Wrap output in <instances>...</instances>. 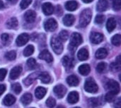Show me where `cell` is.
Here are the masks:
<instances>
[{"label": "cell", "instance_id": "cell-1", "mask_svg": "<svg viewBox=\"0 0 121 108\" xmlns=\"http://www.w3.org/2000/svg\"><path fill=\"white\" fill-rule=\"evenodd\" d=\"M92 17V13L91 9H86L80 14V18H79V24L82 27H85L91 21Z\"/></svg>", "mask_w": 121, "mask_h": 108}, {"label": "cell", "instance_id": "cell-2", "mask_svg": "<svg viewBox=\"0 0 121 108\" xmlns=\"http://www.w3.org/2000/svg\"><path fill=\"white\" fill-rule=\"evenodd\" d=\"M82 43V37L79 33H73L70 37L69 42V49L72 51H74L77 49V46H79Z\"/></svg>", "mask_w": 121, "mask_h": 108}, {"label": "cell", "instance_id": "cell-3", "mask_svg": "<svg viewBox=\"0 0 121 108\" xmlns=\"http://www.w3.org/2000/svg\"><path fill=\"white\" fill-rule=\"evenodd\" d=\"M51 47L53 50V51L57 54H61L63 51V45L62 41L60 40L58 37L54 36L51 38L50 41Z\"/></svg>", "mask_w": 121, "mask_h": 108}, {"label": "cell", "instance_id": "cell-4", "mask_svg": "<svg viewBox=\"0 0 121 108\" xmlns=\"http://www.w3.org/2000/svg\"><path fill=\"white\" fill-rule=\"evenodd\" d=\"M84 89L89 93H96L99 90V87L96 82L90 78L86 80L84 84Z\"/></svg>", "mask_w": 121, "mask_h": 108}, {"label": "cell", "instance_id": "cell-5", "mask_svg": "<svg viewBox=\"0 0 121 108\" xmlns=\"http://www.w3.org/2000/svg\"><path fill=\"white\" fill-rule=\"evenodd\" d=\"M106 88L108 92H111L116 95L120 93V85L116 80H111L106 83Z\"/></svg>", "mask_w": 121, "mask_h": 108}, {"label": "cell", "instance_id": "cell-6", "mask_svg": "<svg viewBox=\"0 0 121 108\" xmlns=\"http://www.w3.org/2000/svg\"><path fill=\"white\" fill-rule=\"evenodd\" d=\"M44 28L47 31H54L57 28V23L54 19H49L44 23Z\"/></svg>", "mask_w": 121, "mask_h": 108}, {"label": "cell", "instance_id": "cell-7", "mask_svg": "<svg viewBox=\"0 0 121 108\" xmlns=\"http://www.w3.org/2000/svg\"><path fill=\"white\" fill-rule=\"evenodd\" d=\"M53 91L57 97L59 98H62L66 94L67 89L63 85H57L54 88Z\"/></svg>", "mask_w": 121, "mask_h": 108}, {"label": "cell", "instance_id": "cell-8", "mask_svg": "<svg viewBox=\"0 0 121 108\" xmlns=\"http://www.w3.org/2000/svg\"><path fill=\"white\" fill-rule=\"evenodd\" d=\"M29 38L30 37L28 33H21L16 38V45L18 46H22L28 41Z\"/></svg>", "mask_w": 121, "mask_h": 108}, {"label": "cell", "instance_id": "cell-9", "mask_svg": "<svg viewBox=\"0 0 121 108\" xmlns=\"http://www.w3.org/2000/svg\"><path fill=\"white\" fill-rule=\"evenodd\" d=\"M62 62V65L64 66V67L67 70H71V69H72L73 67H74V60L72 58H70V57H69L67 56L63 57Z\"/></svg>", "mask_w": 121, "mask_h": 108}, {"label": "cell", "instance_id": "cell-10", "mask_svg": "<svg viewBox=\"0 0 121 108\" xmlns=\"http://www.w3.org/2000/svg\"><path fill=\"white\" fill-rule=\"evenodd\" d=\"M39 58L45 61L48 63H51L53 61V58L51 55V53L48 50H43L39 54Z\"/></svg>", "mask_w": 121, "mask_h": 108}, {"label": "cell", "instance_id": "cell-11", "mask_svg": "<svg viewBox=\"0 0 121 108\" xmlns=\"http://www.w3.org/2000/svg\"><path fill=\"white\" fill-rule=\"evenodd\" d=\"M104 39V36L101 33L98 32H94L91 34L90 36V40L91 43L94 44H99Z\"/></svg>", "mask_w": 121, "mask_h": 108}, {"label": "cell", "instance_id": "cell-12", "mask_svg": "<svg viewBox=\"0 0 121 108\" xmlns=\"http://www.w3.org/2000/svg\"><path fill=\"white\" fill-rule=\"evenodd\" d=\"M42 9L45 15H51L54 12V6L50 2H45L42 6Z\"/></svg>", "mask_w": 121, "mask_h": 108}, {"label": "cell", "instance_id": "cell-13", "mask_svg": "<svg viewBox=\"0 0 121 108\" xmlns=\"http://www.w3.org/2000/svg\"><path fill=\"white\" fill-rule=\"evenodd\" d=\"M36 18V14L34 11L28 10L24 14V19L28 23H33Z\"/></svg>", "mask_w": 121, "mask_h": 108}, {"label": "cell", "instance_id": "cell-14", "mask_svg": "<svg viewBox=\"0 0 121 108\" xmlns=\"http://www.w3.org/2000/svg\"><path fill=\"white\" fill-rule=\"evenodd\" d=\"M21 72H22V68L21 66H16L11 70L9 77L11 80H15L19 77Z\"/></svg>", "mask_w": 121, "mask_h": 108}, {"label": "cell", "instance_id": "cell-15", "mask_svg": "<svg viewBox=\"0 0 121 108\" xmlns=\"http://www.w3.org/2000/svg\"><path fill=\"white\" fill-rule=\"evenodd\" d=\"M79 94L76 91L71 92L67 97V102L69 104H75L79 101Z\"/></svg>", "mask_w": 121, "mask_h": 108}, {"label": "cell", "instance_id": "cell-16", "mask_svg": "<svg viewBox=\"0 0 121 108\" xmlns=\"http://www.w3.org/2000/svg\"><path fill=\"white\" fill-rule=\"evenodd\" d=\"M38 75H39V73H32V74H30V75H29L24 80L23 83H24L26 85H27V86L30 85V84H32V83L38 78Z\"/></svg>", "mask_w": 121, "mask_h": 108}, {"label": "cell", "instance_id": "cell-17", "mask_svg": "<svg viewBox=\"0 0 121 108\" xmlns=\"http://www.w3.org/2000/svg\"><path fill=\"white\" fill-rule=\"evenodd\" d=\"M67 83L69 85L72 86V87H75L77 86L79 83V80L78 79V78L74 75H71L67 77Z\"/></svg>", "mask_w": 121, "mask_h": 108}, {"label": "cell", "instance_id": "cell-18", "mask_svg": "<svg viewBox=\"0 0 121 108\" xmlns=\"http://www.w3.org/2000/svg\"><path fill=\"white\" fill-rule=\"evenodd\" d=\"M77 58L79 61H84L89 58V52L86 48H82L77 53Z\"/></svg>", "mask_w": 121, "mask_h": 108}, {"label": "cell", "instance_id": "cell-19", "mask_svg": "<svg viewBox=\"0 0 121 108\" xmlns=\"http://www.w3.org/2000/svg\"><path fill=\"white\" fill-rule=\"evenodd\" d=\"M108 6V4L107 0H99L97 3L96 9L97 11L100 12H103L107 9Z\"/></svg>", "mask_w": 121, "mask_h": 108}, {"label": "cell", "instance_id": "cell-20", "mask_svg": "<svg viewBox=\"0 0 121 108\" xmlns=\"http://www.w3.org/2000/svg\"><path fill=\"white\" fill-rule=\"evenodd\" d=\"M15 102H16L15 97L11 94L6 95V97L4 98V100H3V103L6 106H11V105H13L15 103Z\"/></svg>", "mask_w": 121, "mask_h": 108}, {"label": "cell", "instance_id": "cell-21", "mask_svg": "<svg viewBox=\"0 0 121 108\" xmlns=\"http://www.w3.org/2000/svg\"><path fill=\"white\" fill-rule=\"evenodd\" d=\"M116 27V21L114 18H109L106 23V28L108 32H112Z\"/></svg>", "mask_w": 121, "mask_h": 108}, {"label": "cell", "instance_id": "cell-22", "mask_svg": "<svg viewBox=\"0 0 121 108\" xmlns=\"http://www.w3.org/2000/svg\"><path fill=\"white\" fill-rule=\"evenodd\" d=\"M74 16L72 14H67L63 19V23L66 26H71L74 22Z\"/></svg>", "mask_w": 121, "mask_h": 108}, {"label": "cell", "instance_id": "cell-23", "mask_svg": "<svg viewBox=\"0 0 121 108\" xmlns=\"http://www.w3.org/2000/svg\"><path fill=\"white\" fill-rule=\"evenodd\" d=\"M38 78L41 80L42 83H45V84H47V83H49L51 80V77L50 75H49L48 73L47 72H43V73H41L39 75H38Z\"/></svg>", "mask_w": 121, "mask_h": 108}, {"label": "cell", "instance_id": "cell-24", "mask_svg": "<svg viewBox=\"0 0 121 108\" xmlns=\"http://www.w3.org/2000/svg\"><path fill=\"white\" fill-rule=\"evenodd\" d=\"M46 89L43 88V87H38L36 88L35 90V97L38 98V99H43L45 95H46Z\"/></svg>", "mask_w": 121, "mask_h": 108}, {"label": "cell", "instance_id": "cell-25", "mask_svg": "<svg viewBox=\"0 0 121 108\" xmlns=\"http://www.w3.org/2000/svg\"><path fill=\"white\" fill-rule=\"evenodd\" d=\"M65 8L68 11H74L78 8V3L76 1H69L65 4Z\"/></svg>", "mask_w": 121, "mask_h": 108}, {"label": "cell", "instance_id": "cell-26", "mask_svg": "<svg viewBox=\"0 0 121 108\" xmlns=\"http://www.w3.org/2000/svg\"><path fill=\"white\" fill-rule=\"evenodd\" d=\"M107 56H108V51L104 48H101L96 52V57L98 59H104Z\"/></svg>", "mask_w": 121, "mask_h": 108}, {"label": "cell", "instance_id": "cell-27", "mask_svg": "<svg viewBox=\"0 0 121 108\" xmlns=\"http://www.w3.org/2000/svg\"><path fill=\"white\" fill-rule=\"evenodd\" d=\"M91 68L88 64H83L79 67V72L82 75H87L90 73Z\"/></svg>", "mask_w": 121, "mask_h": 108}, {"label": "cell", "instance_id": "cell-28", "mask_svg": "<svg viewBox=\"0 0 121 108\" xmlns=\"http://www.w3.org/2000/svg\"><path fill=\"white\" fill-rule=\"evenodd\" d=\"M6 26L10 29L16 28L18 26V21H17L16 18L12 17V18L9 19L6 22Z\"/></svg>", "mask_w": 121, "mask_h": 108}, {"label": "cell", "instance_id": "cell-29", "mask_svg": "<svg viewBox=\"0 0 121 108\" xmlns=\"http://www.w3.org/2000/svg\"><path fill=\"white\" fill-rule=\"evenodd\" d=\"M21 103L24 105H29L31 103V101H32V95H31V94H30V93H26V94H24L21 97Z\"/></svg>", "mask_w": 121, "mask_h": 108}, {"label": "cell", "instance_id": "cell-30", "mask_svg": "<svg viewBox=\"0 0 121 108\" xmlns=\"http://www.w3.org/2000/svg\"><path fill=\"white\" fill-rule=\"evenodd\" d=\"M34 52V47L32 45H29L28 46H26V48L24 49L23 51V55L26 57H28L30 56H31Z\"/></svg>", "mask_w": 121, "mask_h": 108}, {"label": "cell", "instance_id": "cell-31", "mask_svg": "<svg viewBox=\"0 0 121 108\" xmlns=\"http://www.w3.org/2000/svg\"><path fill=\"white\" fill-rule=\"evenodd\" d=\"M112 43L116 46H119L121 43V36L120 34H116L113 36L111 38Z\"/></svg>", "mask_w": 121, "mask_h": 108}, {"label": "cell", "instance_id": "cell-32", "mask_svg": "<svg viewBox=\"0 0 121 108\" xmlns=\"http://www.w3.org/2000/svg\"><path fill=\"white\" fill-rule=\"evenodd\" d=\"M58 38H60V40L61 41H66L67 40V38H69V33L67 31L63 30V31H60Z\"/></svg>", "mask_w": 121, "mask_h": 108}, {"label": "cell", "instance_id": "cell-33", "mask_svg": "<svg viewBox=\"0 0 121 108\" xmlns=\"http://www.w3.org/2000/svg\"><path fill=\"white\" fill-rule=\"evenodd\" d=\"M16 57V53L13 51H11L9 52H7L5 54V58L9 61H13V60H15Z\"/></svg>", "mask_w": 121, "mask_h": 108}, {"label": "cell", "instance_id": "cell-34", "mask_svg": "<svg viewBox=\"0 0 121 108\" xmlns=\"http://www.w3.org/2000/svg\"><path fill=\"white\" fill-rule=\"evenodd\" d=\"M27 66L30 68V69H34L36 67V61L34 58H29L27 62H26Z\"/></svg>", "mask_w": 121, "mask_h": 108}, {"label": "cell", "instance_id": "cell-35", "mask_svg": "<svg viewBox=\"0 0 121 108\" xmlns=\"http://www.w3.org/2000/svg\"><path fill=\"white\" fill-rule=\"evenodd\" d=\"M106 68V63H104V62L99 63L96 66V70H97V72H99L100 73H102L103 72H104Z\"/></svg>", "mask_w": 121, "mask_h": 108}, {"label": "cell", "instance_id": "cell-36", "mask_svg": "<svg viewBox=\"0 0 121 108\" xmlns=\"http://www.w3.org/2000/svg\"><path fill=\"white\" fill-rule=\"evenodd\" d=\"M11 90L16 93V94H19L21 92V86L20 85L19 83H14L11 86Z\"/></svg>", "mask_w": 121, "mask_h": 108}, {"label": "cell", "instance_id": "cell-37", "mask_svg": "<svg viewBox=\"0 0 121 108\" xmlns=\"http://www.w3.org/2000/svg\"><path fill=\"white\" fill-rule=\"evenodd\" d=\"M1 38L4 45H8L10 43V36L7 33H3L1 36Z\"/></svg>", "mask_w": 121, "mask_h": 108}, {"label": "cell", "instance_id": "cell-38", "mask_svg": "<svg viewBox=\"0 0 121 108\" xmlns=\"http://www.w3.org/2000/svg\"><path fill=\"white\" fill-rule=\"evenodd\" d=\"M115 96H116L115 94H113V93H111V92H108V93L106 95L105 99H106V100L107 102L111 103V102H113V101L115 100V99H116Z\"/></svg>", "mask_w": 121, "mask_h": 108}, {"label": "cell", "instance_id": "cell-39", "mask_svg": "<svg viewBox=\"0 0 121 108\" xmlns=\"http://www.w3.org/2000/svg\"><path fill=\"white\" fill-rule=\"evenodd\" d=\"M105 21V16L102 14L97 15L95 18V23L97 24H101Z\"/></svg>", "mask_w": 121, "mask_h": 108}, {"label": "cell", "instance_id": "cell-40", "mask_svg": "<svg viewBox=\"0 0 121 108\" xmlns=\"http://www.w3.org/2000/svg\"><path fill=\"white\" fill-rule=\"evenodd\" d=\"M111 70L114 72L119 71L121 70V63H118V62L113 63L111 65Z\"/></svg>", "mask_w": 121, "mask_h": 108}, {"label": "cell", "instance_id": "cell-41", "mask_svg": "<svg viewBox=\"0 0 121 108\" xmlns=\"http://www.w3.org/2000/svg\"><path fill=\"white\" fill-rule=\"evenodd\" d=\"M32 2V0H22L20 3V6L22 9H26Z\"/></svg>", "mask_w": 121, "mask_h": 108}, {"label": "cell", "instance_id": "cell-42", "mask_svg": "<svg viewBox=\"0 0 121 108\" xmlns=\"http://www.w3.org/2000/svg\"><path fill=\"white\" fill-rule=\"evenodd\" d=\"M55 104H56V101H55V100L53 98H49L47 100V101H46V105H47V106L50 108L55 107Z\"/></svg>", "mask_w": 121, "mask_h": 108}, {"label": "cell", "instance_id": "cell-43", "mask_svg": "<svg viewBox=\"0 0 121 108\" xmlns=\"http://www.w3.org/2000/svg\"><path fill=\"white\" fill-rule=\"evenodd\" d=\"M113 6L115 10L119 11L121 8V0H113Z\"/></svg>", "mask_w": 121, "mask_h": 108}, {"label": "cell", "instance_id": "cell-44", "mask_svg": "<svg viewBox=\"0 0 121 108\" xmlns=\"http://www.w3.org/2000/svg\"><path fill=\"white\" fill-rule=\"evenodd\" d=\"M89 103L91 107H96L99 105V100L98 98H91L89 100Z\"/></svg>", "mask_w": 121, "mask_h": 108}, {"label": "cell", "instance_id": "cell-45", "mask_svg": "<svg viewBox=\"0 0 121 108\" xmlns=\"http://www.w3.org/2000/svg\"><path fill=\"white\" fill-rule=\"evenodd\" d=\"M7 73V70L4 68H1L0 69V81L4 80V79L5 78L6 75Z\"/></svg>", "mask_w": 121, "mask_h": 108}, {"label": "cell", "instance_id": "cell-46", "mask_svg": "<svg viewBox=\"0 0 121 108\" xmlns=\"http://www.w3.org/2000/svg\"><path fill=\"white\" fill-rule=\"evenodd\" d=\"M121 98H118L117 100H116L114 106H115V108H121Z\"/></svg>", "mask_w": 121, "mask_h": 108}, {"label": "cell", "instance_id": "cell-47", "mask_svg": "<svg viewBox=\"0 0 121 108\" xmlns=\"http://www.w3.org/2000/svg\"><path fill=\"white\" fill-rule=\"evenodd\" d=\"M6 86L4 85H0V96L5 92Z\"/></svg>", "mask_w": 121, "mask_h": 108}, {"label": "cell", "instance_id": "cell-48", "mask_svg": "<svg viewBox=\"0 0 121 108\" xmlns=\"http://www.w3.org/2000/svg\"><path fill=\"white\" fill-rule=\"evenodd\" d=\"M9 3H11V4H16V2H17V1L18 0H7Z\"/></svg>", "mask_w": 121, "mask_h": 108}, {"label": "cell", "instance_id": "cell-49", "mask_svg": "<svg viewBox=\"0 0 121 108\" xmlns=\"http://www.w3.org/2000/svg\"><path fill=\"white\" fill-rule=\"evenodd\" d=\"M84 3H91L92 1H94V0H82Z\"/></svg>", "mask_w": 121, "mask_h": 108}, {"label": "cell", "instance_id": "cell-50", "mask_svg": "<svg viewBox=\"0 0 121 108\" xmlns=\"http://www.w3.org/2000/svg\"><path fill=\"white\" fill-rule=\"evenodd\" d=\"M3 6H4V4H3L2 1H1V0H0V9H1Z\"/></svg>", "mask_w": 121, "mask_h": 108}, {"label": "cell", "instance_id": "cell-51", "mask_svg": "<svg viewBox=\"0 0 121 108\" xmlns=\"http://www.w3.org/2000/svg\"><path fill=\"white\" fill-rule=\"evenodd\" d=\"M57 108H65V107H63L62 105H60V106H58Z\"/></svg>", "mask_w": 121, "mask_h": 108}, {"label": "cell", "instance_id": "cell-52", "mask_svg": "<svg viewBox=\"0 0 121 108\" xmlns=\"http://www.w3.org/2000/svg\"><path fill=\"white\" fill-rule=\"evenodd\" d=\"M79 108V107H76V108Z\"/></svg>", "mask_w": 121, "mask_h": 108}, {"label": "cell", "instance_id": "cell-53", "mask_svg": "<svg viewBox=\"0 0 121 108\" xmlns=\"http://www.w3.org/2000/svg\"></svg>", "mask_w": 121, "mask_h": 108}]
</instances>
